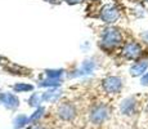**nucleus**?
Returning a JSON list of instances; mask_svg holds the SVG:
<instances>
[{
    "mask_svg": "<svg viewBox=\"0 0 148 129\" xmlns=\"http://www.w3.org/2000/svg\"><path fill=\"white\" fill-rule=\"evenodd\" d=\"M136 110V101L134 97H127V98L122 99L120 103V112L125 116H132L135 114Z\"/></svg>",
    "mask_w": 148,
    "mask_h": 129,
    "instance_id": "7",
    "label": "nucleus"
},
{
    "mask_svg": "<svg viewBox=\"0 0 148 129\" xmlns=\"http://www.w3.org/2000/svg\"><path fill=\"white\" fill-rule=\"evenodd\" d=\"M94 70V62L93 61H85L84 63H82V67L80 68V70L77 71V75H86V74H92V71Z\"/></svg>",
    "mask_w": 148,
    "mask_h": 129,
    "instance_id": "11",
    "label": "nucleus"
},
{
    "mask_svg": "<svg viewBox=\"0 0 148 129\" xmlns=\"http://www.w3.org/2000/svg\"><path fill=\"white\" fill-rule=\"evenodd\" d=\"M32 85L31 84H23V83H18V84H16L13 87L14 92H18V93H21V92H28V90H32Z\"/></svg>",
    "mask_w": 148,
    "mask_h": 129,
    "instance_id": "15",
    "label": "nucleus"
},
{
    "mask_svg": "<svg viewBox=\"0 0 148 129\" xmlns=\"http://www.w3.org/2000/svg\"><path fill=\"white\" fill-rule=\"evenodd\" d=\"M0 102L9 110H14L19 105V99L12 93H1L0 94Z\"/></svg>",
    "mask_w": 148,
    "mask_h": 129,
    "instance_id": "8",
    "label": "nucleus"
},
{
    "mask_svg": "<svg viewBox=\"0 0 148 129\" xmlns=\"http://www.w3.org/2000/svg\"><path fill=\"white\" fill-rule=\"evenodd\" d=\"M102 88L108 94H117L122 89V79L119 76H108L102 81Z\"/></svg>",
    "mask_w": 148,
    "mask_h": 129,
    "instance_id": "3",
    "label": "nucleus"
},
{
    "mask_svg": "<svg viewBox=\"0 0 148 129\" xmlns=\"http://www.w3.org/2000/svg\"><path fill=\"white\" fill-rule=\"evenodd\" d=\"M143 53V48L139 43L136 41H129L124 45L122 48V56L127 59H136L142 56Z\"/></svg>",
    "mask_w": 148,
    "mask_h": 129,
    "instance_id": "6",
    "label": "nucleus"
},
{
    "mask_svg": "<svg viewBox=\"0 0 148 129\" xmlns=\"http://www.w3.org/2000/svg\"><path fill=\"white\" fill-rule=\"evenodd\" d=\"M148 68V59H143V61H139L134 63L130 67L129 72L132 76L138 77V76H143L146 74V70Z\"/></svg>",
    "mask_w": 148,
    "mask_h": 129,
    "instance_id": "9",
    "label": "nucleus"
},
{
    "mask_svg": "<svg viewBox=\"0 0 148 129\" xmlns=\"http://www.w3.org/2000/svg\"><path fill=\"white\" fill-rule=\"evenodd\" d=\"M99 18L106 23H113L120 18V10L115 7L113 4H107L101 9Z\"/></svg>",
    "mask_w": 148,
    "mask_h": 129,
    "instance_id": "4",
    "label": "nucleus"
},
{
    "mask_svg": "<svg viewBox=\"0 0 148 129\" xmlns=\"http://www.w3.org/2000/svg\"><path fill=\"white\" fill-rule=\"evenodd\" d=\"M45 1H50V3H54V4H57L59 0H45Z\"/></svg>",
    "mask_w": 148,
    "mask_h": 129,
    "instance_id": "22",
    "label": "nucleus"
},
{
    "mask_svg": "<svg viewBox=\"0 0 148 129\" xmlns=\"http://www.w3.org/2000/svg\"><path fill=\"white\" fill-rule=\"evenodd\" d=\"M142 39L144 40L146 43H148V31H144V32H142Z\"/></svg>",
    "mask_w": 148,
    "mask_h": 129,
    "instance_id": "20",
    "label": "nucleus"
},
{
    "mask_svg": "<svg viewBox=\"0 0 148 129\" xmlns=\"http://www.w3.org/2000/svg\"><path fill=\"white\" fill-rule=\"evenodd\" d=\"M140 84L143 85V87H148V72H146L140 77Z\"/></svg>",
    "mask_w": 148,
    "mask_h": 129,
    "instance_id": "18",
    "label": "nucleus"
},
{
    "mask_svg": "<svg viewBox=\"0 0 148 129\" xmlns=\"http://www.w3.org/2000/svg\"><path fill=\"white\" fill-rule=\"evenodd\" d=\"M45 110L42 107H38V110L35 111V112L32 114L30 117H28V124H32V125H36V123H39V120L44 115Z\"/></svg>",
    "mask_w": 148,
    "mask_h": 129,
    "instance_id": "12",
    "label": "nucleus"
},
{
    "mask_svg": "<svg viewBox=\"0 0 148 129\" xmlns=\"http://www.w3.org/2000/svg\"><path fill=\"white\" fill-rule=\"evenodd\" d=\"M57 115L63 121H72L76 117V108L72 103L70 102H63L58 106L57 108Z\"/></svg>",
    "mask_w": 148,
    "mask_h": 129,
    "instance_id": "5",
    "label": "nucleus"
},
{
    "mask_svg": "<svg viewBox=\"0 0 148 129\" xmlns=\"http://www.w3.org/2000/svg\"><path fill=\"white\" fill-rule=\"evenodd\" d=\"M63 74V70H47V75L49 79H59Z\"/></svg>",
    "mask_w": 148,
    "mask_h": 129,
    "instance_id": "17",
    "label": "nucleus"
},
{
    "mask_svg": "<svg viewBox=\"0 0 148 129\" xmlns=\"http://www.w3.org/2000/svg\"><path fill=\"white\" fill-rule=\"evenodd\" d=\"M61 80L59 79H49L48 77L47 80H41L40 81V87H58V85H61Z\"/></svg>",
    "mask_w": 148,
    "mask_h": 129,
    "instance_id": "14",
    "label": "nucleus"
},
{
    "mask_svg": "<svg viewBox=\"0 0 148 129\" xmlns=\"http://www.w3.org/2000/svg\"><path fill=\"white\" fill-rule=\"evenodd\" d=\"M61 97V92H48V93L42 94V101H47V102H57Z\"/></svg>",
    "mask_w": 148,
    "mask_h": 129,
    "instance_id": "13",
    "label": "nucleus"
},
{
    "mask_svg": "<svg viewBox=\"0 0 148 129\" xmlns=\"http://www.w3.org/2000/svg\"><path fill=\"white\" fill-rule=\"evenodd\" d=\"M147 110H148V105H147Z\"/></svg>",
    "mask_w": 148,
    "mask_h": 129,
    "instance_id": "24",
    "label": "nucleus"
},
{
    "mask_svg": "<svg viewBox=\"0 0 148 129\" xmlns=\"http://www.w3.org/2000/svg\"><path fill=\"white\" fill-rule=\"evenodd\" d=\"M41 101H42V97H40L38 93H34L32 96L30 97V99H28V103H30V106H34V107H39Z\"/></svg>",
    "mask_w": 148,
    "mask_h": 129,
    "instance_id": "16",
    "label": "nucleus"
},
{
    "mask_svg": "<svg viewBox=\"0 0 148 129\" xmlns=\"http://www.w3.org/2000/svg\"><path fill=\"white\" fill-rule=\"evenodd\" d=\"M64 1L70 5H73V4H79V3H81L82 0H64Z\"/></svg>",
    "mask_w": 148,
    "mask_h": 129,
    "instance_id": "19",
    "label": "nucleus"
},
{
    "mask_svg": "<svg viewBox=\"0 0 148 129\" xmlns=\"http://www.w3.org/2000/svg\"><path fill=\"white\" fill-rule=\"evenodd\" d=\"M28 129H44L42 127H39V125H31Z\"/></svg>",
    "mask_w": 148,
    "mask_h": 129,
    "instance_id": "21",
    "label": "nucleus"
},
{
    "mask_svg": "<svg viewBox=\"0 0 148 129\" xmlns=\"http://www.w3.org/2000/svg\"><path fill=\"white\" fill-rule=\"evenodd\" d=\"M122 43V34L119 28L108 27L103 31L101 39V45L104 49H113Z\"/></svg>",
    "mask_w": 148,
    "mask_h": 129,
    "instance_id": "1",
    "label": "nucleus"
},
{
    "mask_svg": "<svg viewBox=\"0 0 148 129\" xmlns=\"http://www.w3.org/2000/svg\"><path fill=\"white\" fill-rule=\"evenodd\" d=\"M110 117V108L106 105H97L89 111V121L94 125H101Z\"/></svg>",
    "mask_w": 148,
    "mask_h": 129,
    "instance_id": "2",
    "label": "nucleus"
},
{
    "mask_svg": "<svg viewBox=\"0 0 148 129\" xmlns=\"http://www.w3.org/2000/svg\"><path fill=\"white\" fill-rule=\"evenodd\" d=\"M144 1H146V3H148V0H144Z\"/></svg>",
    "mask_w": 148,
    "mask_h": 129,
    "instance_id": "23",
    "label": "nucleus"
},
{
    "mask_svg": "<svg viewBox=\"0 0 148 129\" xmlns=\"http://www.w3.org/2000/svg\"><path fill=\"white\" fill-rule=\"evenodd\" d=\"M28 124V117L26 115H18L13 120V128L14 129H22Z\"/></svg>",
    "mask_w": 148,
    "mask_h": 129,
    "instance_id": "10",
    "label": "nucleus"
}]
</instances>
